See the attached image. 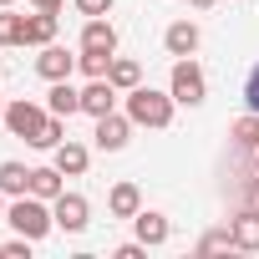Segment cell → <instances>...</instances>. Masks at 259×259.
<instances>
[{"mask_svg": "<svg viewBox=\"0 0 259 259\" xmlns=\"http://www.w3.org/2000/svg\"><path fill=\"white\" fill-rule=\"evenodd\" d=\"M127 97V117H133L138 127H153V133H163V127L173 122V92H153V87H133V92H122Z\"/></svg>", "mask_w": 259, "mask_h": 259, "instance_id": "1", "label": "cell"}, {"mask_svg": "<svg viewBox=\"0 0 259 259\" xmlns=\"http://www.w3.org/2000/svg\"><path fill=\"white\" fill-rule=\"evenodd\" d=\"M6 224H11L16 234H26V239H46V234L56 229V213H51V203H46V198H36V193H21V198H11V208H6Z\"/></svg>", "mask_w": 259, "mask_h": 259, "instance_id": "2", "label": "cell"}, {"mask_svg": "<svg viewBox=\"0 0 259 259\" xmlns=\"http://www.w3.org/2000/svg\"><path fill=\"white\" fill-rule=\"evenodd\" d=\"M168 92H173L178 107H198V102L208 97V76H203V66H198L193 56H178L173 71H168Z\"/></svg>", "mask_w": 259, "mask_h": 259, "instance_id": "3", "label": "cell"}, {"mask_svg": "<svg viewBox=\"0 0 259 259\" xmlns=\"http://www.w3.org/2000/svg\"><path fill=\"white\" fill-rule=\"evenodd\" d=\"M46 117H51V112H46L41 102H31V97H11V102H6V133L21 138V143H31L41 127H46Z\"/></svg>", "mask_w": 259, "mask_h": 259, "instance_id": "4", "label": "cell"}, {"mask_svg": "<svg viewBox=\"0 0 259 259\" xmlns=\"http://www.w3.org/2000/svg\"><path fill=\"white\" fill-rule=\"evenodd\" d=\"M133 117L127 112H107V117H97V133H92V143L102 148V153H122L127 148V138H133Z\"/></svg>", "mask_w": 259, "mask_h": 259, "instance_id": "5", "label": "cell"}, {"mask_svg": "<svg viewBox=\"0 0 259 259\" xmlns=\"http://www.w3.org/2000/svg\"><path fill=\"white\" fill-rule=\"evenodd\" d=\"M51 213H56V229H61V234H81V229L92 224V203H87L81 193H61V198L51 203Z\"/></svg>", "mask_w": 259, "mask_h": 259, "instance_id": "6", "label": "cell"}, {"mask_svg": "<svg viewBox=\"0 0 259 259\" xmlns=\"http://www.w3.org/2000/svg\"><path fill=\"white\" fill-rule=\"evenodd\" d=\"M117 97H122V92H117V87H112L107 76H92V81L81 87V112H87V117L97 122V117L117 112Z\"/></svg>", "mask_w": 259, "mask_h": 259, "instance_id": "7", "label": "cell"}, {"mask_svg": "<svg viewBox=\"0 0 259 259\" xmlns=\"http://www.w3.org/2000/svg\"><path fill=\"white\" fill-rule=\"evenodd\" d=\"M81 51H102V56H117V26L107 16H92L81 26Z\"/></svg>", "mask_w": 259, "mask_h": 259, "instance_id": "8", "label": "cell"}, {"mask_svg": "<svg viewBox=\"0 0 259 259\" xmlns=\"http://www.w3.org/2000/svg\"><path fill=\"white\" fill-rule=\"evenodd\" d=\"M36 71H41L46 81H66V76L76 71V56H71L66 46H56V41H51V46H41V56H36Z\"/></svg>", "mask_w": 259, "mask_h": 259, "instance_id": "9", "label": "cell"}, {"mask_svg": "<svg viewBox=\"0 0 259 259\" xmlns=\"http://www.w3.org/2000/svg\"><path fill=\"white\" fill-rule=\"evenodd\" d=\"M229 234H234V249L259 254V208H239V213L229 219Z\"/></svg>", "mask_w": 259, "mask_h": 259, "instance_id": "10", "label": "cell"}, {"mask_svg": "<svg viewBox=\"0 0 259 259\" xmlns=\"http://www.w3.org/2000/svg\"><path fill=\"white\" fill-rule=\"evenodd\" d=\"M107 213H112V219H138V213H143V188H138V183H112Z\"/></svg>", "mask_w": 259, "mask_h": 259, "instance_id": "11", "label": "cell"}, {"mask_svg": "<svg viewBox=\"0 0 259 259\" xmlns=\"http://www.w3.org/2000/svg\"><path fill=\"white\" fill-rule=\"evenodd\" d=\"M133 224H138V239H143L148 249H158V244L173 239V224H168V213H158V208H143Z\"/></svg>", "mask_w": 259, "mask_h": 259, "instance_id": "12", "label": "cell"}, {"mask_svg": "<svg viewBox=\"0 0 259 259\" xmlns=\"http://www.w3.org/2000/svg\"><path fill=\"white\" fill-rule=\"evenodd\" d=\"M198 41H203V36H198V26H193V21H173V26L163 31L168 56H193V51H198Z\"/></svg>", "mask_w": 259, "mask_h": 259, "instance_id": "13", "label": "cell"}, {"mask_svg": "<svg viewBox=\"0 0 259 259\" xmlns=\"http://www.w3.org/2000/svg\"><path fill=\"white\" fill-rule=\"evenodd\" d=\"M46 112H56V117H66V122L81 112V92L71 87V76H66V81H51V92H46Z\"/></svg>", "mask_w": 259, "mask_h": 259, "instance_id": "14", "label": "cell"}, {"mask_svg": "<svg viewBox=\"0 0 259 259\" xmlns=\"http://www.w3.org/2000/svg\"><path fill=\"white\" fill-rule=\"evenodd\" d=\"M51 163H56L66 178H81V173H87V163H92V153H87L81 143H71V138H66V143H56V148H51Z\"/></svg>", "mask_w": 259, "mask_h": 259, "instance_id": "15", "label": "cell"}, {"mask_svg": "<svg viewBox=\"0 0 259 259\" xmlns=\"http://www.w3.org/2000/svg\"><path fill=\"white\" fill-rule=\"evenodd\" d=\"M66 173L56 168V163H46V168H31V193L36 198H46V203H56L61 193H66V183H61Z\"/></svg>", "mask_w": 259, "mask_h": 259, "instance_id": "16", "label": "cell"}, {"mask_svg": "<svg viewBox=\"0 0 259 259\" xmlns=\"http://www.w3.org/2000/svg\"><path fill=\"white\" fill-rule=\"evenodd\" d=\"M56 11H36V16H26V46H51L56 41Z\"/></svg>", "mask_w": 259, "mask_h": 259, "instance_id": "17", "label": "cell"}, {"mask_svg": "<svg viewBox=\"0 0 259 259\" xmlns=\"http://www.w3.org/2000/svg\"><path fill=\"white\" fill-rule=\"evenodd\" d=\"M107 81H112L117 92H133V87H143V66H138L133 56H112V71H107Z\"/></svg>", "mask_w": 259, "mask_h": 259, "instance_id": "18", "label": "cell"}, {"mask_svg": "<svg viewBox=\"0 0 259 259\" xmlns=\"http://www.w3.org/2000/svg\"><path fill=\"white\" fill-rule=\"evenodd\" d=\"M0 193H6V198L31 193V168L26 163H0Z\"/></svg>", "mask_w": 259, "mask_h": 259, "instance_id": "19", "label": "cell"}, {"mask_svg": "<svg viewBox=\"0 0 259 259\" xmlns=\"http://www.w3.org/2000/svg\"><path fill=\"white\" fill-rule=\"evenodd\" d=\"M0 46H26V16L0 6Z\"/></svg>", "mask_w": 259, "mask_h": 259, "instance_id": "20", "label": "cell"}, {"mask_svg": "<svg viewBox=\"0 0 259 259\" xmlns=\"http://www.w3.org/2000/svg\"><path fill=\"white\" fill-rule=\"evenodd\" d=\"M229 138H234L244 153H254V148H259V112H244V117L229 127Z\"/></svg>", "mask_w": 259, "mask_h": 259, "instance_id": "21", "label": "cell"}, {"mask_svg": "<svg viewBox=\"0 0 259 259\" xmlns=\"http://www.w3.org/2000/svg\"><path fill=\"white\" fill-rule=\"evenodd\" d=\"M56 143H66V117H56V112H51V117H46V127H41V133L31 138V148H41V153H51Z\"/></svg>", "mask_w": 259, "mask_h": 259, "instance_id": "22", "label": "cell"}, {"mask_svg": "<svg viewBox=\"0 0 259 259\" xmlns=\"http://www.w3.org/2000/svg\"><path fill=\"white\" fill-rule=\"evenodd\" d=\"M76 71L92 81V76H107L112 71V56H102V51H76Z\"/></svg>", "mask_w": 259, "mask_h": 259, "instance_id": "23", "label": "cell"}, {"mask_svg": "<svg viewBox=\"0 0 259 259\" xmlns=\"http://www.w3.org/2000/svg\"><path fill=\"white\" fill-rule=\"evenodd\" d=\"M219 249H234V234H229V229H208V234L198 239V254H219Z\"/></svg>", "mask_w": 259, "mask_h": 259, "instance_id": "24", "label": "cell"}, {"mask_svg": "<svg viewBox=\"0 0 259 259\" xmlns=\"http://www.w3.org/2000/svg\"><path fill=\"white\" fill-rule=\"evenodd\" d=\"M244 107H249V112H259V61H254V71L244 76Z\"/></svg>", "mask_w": 259, "mask_h": 259, "instance_id": "25", "label": "cell"}, {"mask_svg": "<svg viewBox=\"0 0 259 259\" xmlns=\"http://www.w3.org/2000/svg\"><path fill=\"white\" fill-rule=\"evenodd\" d=\"M112 6H117V0H76V11H81L87 21H92V16H107Z\"/></svg>", "mask_w": 259, "mask_h": 259, "instance_id": "26", "label": "cell"}, {"mask_svg": "<svg viewBox=\"0 0 259 259\" xmlns=\"http://www.w3.org/2000/svg\"><path fill=\"white\" fill-rule=\"evenodd\" d=\"M143 254H148V244H143V239H133V244H117V249H112V259H143Z\"/></svg>", "mask_w": 259, "mask_h": 259, "instance_id": "27", "label": "cell"}, {"mask_svg": "<svg viewBox=\"0 0 259 259\" xmlns=\"http://www.w3.org/2000/svg\"><path fill=\"white\" fill-rule=\"evenodd\" d=\"M36 11H61V0H31Z\"/></svg>", "mask_w": 259, "mask_h": 259, "instance_id": "28", "label": "cell"}, {"mask_svg": "<svg viewBox=\"0 0 259 259\" xmlns=\"http://www.w3.org/2000/svg\"><path fill=\"white\" fill-rule=\"evenodd\" d=\"M188 6H193V11H213V6H219V0H188Z\"/></svg>", "mask_w": 259, "mask_h": 259, "instance_id": "29", "label": "cell"}, {"mask_svg": "<svg viewBox=\"0 0 259 259\" xmlns=\"http://www.w3.org/2000/svg\"><path fill=\"white\" fill-rule=\"evenodd\" d=\"M6 102H11V97H6V92H0V133H6Z\"/></svg>", "mask_w": 259, "mask_h": 259, "instance_id": "30", "label": "cell"}, {"mask_svg": "<svg viewBox=\"0 0 259 259\" xmlns=\"http://www.w3.org/2000/svg\"><path fill=\"white\" fill-rule=\"evenodd\" d=\"M0 219H6V193H0Z\"/></svg>", "mask_w": 259, "mask_h": 259, "instance_id": "31", "label": "cell"}, {"mask_svg": "<svg viewBox=\"0 0 259 259\" xmlns=\"http://www.w3.org/2000/svg\"><path fill=\"white\" fill-rule=\"evenodd\" d=\"M249 193H254V198H259V178H254V188H249Z\"/></svg>", "mask_w": 259, "mask_h": 259, "instance_id": "32", "label": "cell"}, {"mask_svg": "<svg viewBox=\"0 0 259 259\" xmlns=\"http://www.w3.org/2000/svg\"><path fill=\"white\" fill-rule=\"evenodd\" d=\"M0 6H16V0H0Z\"/></svg>", "mask_w": 259, "mask_h": 259, "instance_id": "33", "label": "cell"}, {"mask_svg": "<svg viewBox=\"0 0 259 259\" xmlns=\"http://www.w3.org/2000/svg\"><path fill=\"white\" fill-rule=\"evenodd\" d=\"M0 254H6V244H0Z\"/></svg>", "mask_w": 259, "mask_h": 259, "instance_id": "34", "label": "cell"}, {"mask_svg": "<svg viewBox=\"0 0 259 259\" xmlns=\"http://www.w3.org/2000/svg\"><path fill=\"white\" fill-rule=\"evenodd\" d=\"M254 158H259V148H254Z\"/></svg>", "mask_w": 259, "mask_h": 259, "instance_id": "35", "label": "cell"}]
</instances>
